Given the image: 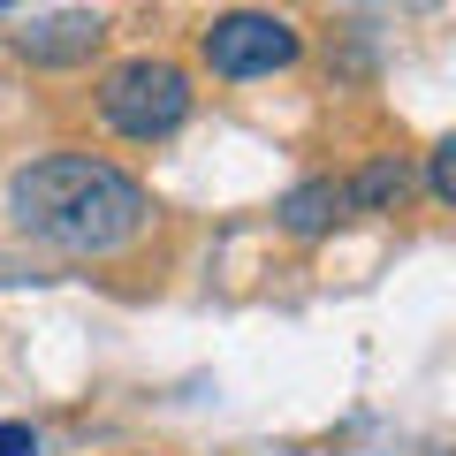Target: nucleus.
Segmentation results:
<instances>
[{"label":"nucleus","instance_id":"1","mask_svg":"<svg viewBox=\"0 0 456 456\" xmlns=\"http://www.w3.org/2000/svg\"><path fill=\"white\" fill-rule=\"evenodd\" d=\"M8 213H16L23 236L53 251H77V259H107L145 228V183L122 175L114 160L92 152H46L8 183Z\"/></svg>","mask_w":456,"mask_h":456},{"label":"nucleus","instance_id":"2","mask_svg":"<svg viewBox=\"0 0 456 456\" xmlns=\"http://www.w3.org/2000/svg\"><path fill=\"white\" fill-rule=\"evenodd\" d=\"M99 114H107L114 137L152 145V137H167V130L191 122V77H183L175 61H160V53H137V61L107 69V84H99Z\"/></svg>","mask_w":456,"mask_h":456},{"label":"nucleus","instance_id":"3","mask_svg":"<svg viewBox=\"0 0 456 456\" xmlns=\"http://www.w3.org/2000/svg\"><path fill=\"white\" fill-rule=\"evenodd\" d=\"M297 23L289 16H266V8H228L198 31V53H206L213 77H274V69L297 61Z\"/></svg>","mask_w":456,"mask_h":456},{"label":"nucleus","instance_id":"4","mask_svg":"<svg viewBox=\"0 0 456 456\" xmlns=\"http://www.w3.org/2000/svg\"><path fill=\"white\" fill-rule=\"evenodd\" d=\"M107 38V16H46V23H31V31H16V46H23V61H92V46Z\"/></svg>","mask_w":456,"mask_h":456},{"label":"nucleus","instance_id":"5","mask_svg":"<svg viewBox=\"0 0 456 456\" xmlns=\"http://www.w3.org/2000/svg\"><path fill=\"white\" fill-rule=\"evenodd\" d=\"M335 221H342V183L335 175H312V183H297V191L281 198V228H289V236H327Z\"/></svg>","mask_w":456,"mask_h":456},{"label":"nucleus","instance_id":"6","mask_svg":"<svg viewBox=\"0 0 456 456\" xmlns=\"http://www.w3.org/2000/svg\"><path fill=\"white\" fill-rule=\"evenodd\" d=\"M403 191H411V167L403 160H373V167H358V175L342 183V206L380 213V206H403Z\"/></svg>","mask_w":456,"mask_h":456},{"label":"nucleus","instance_id":"7","mask_svg":"<svg viewBox=\"0 0 456 456\" xmlns=\"http://www.w3.org/2000/svg\"><path fill=\"white\" fill-rule=\"evenodd\" d=\"M0 456H38V434L23 419H0Z\"/></svg>","mask_w":456,"mask_h":456},{"label":"nucleus","instance_id":"8","mask_svg":"<svg viewBox=\"0 0 456 456\" xmlns=\"http://www.w3.org/2000/svg\"><path fill=\"white\" fill-rule=\"evenodd\" d=\"M449 152H456V145H441L434 160H426V191H434V198H449V191H456V183H449Z\"/></svg>","mask_w":456,"mask_h":456}]
</instances>
